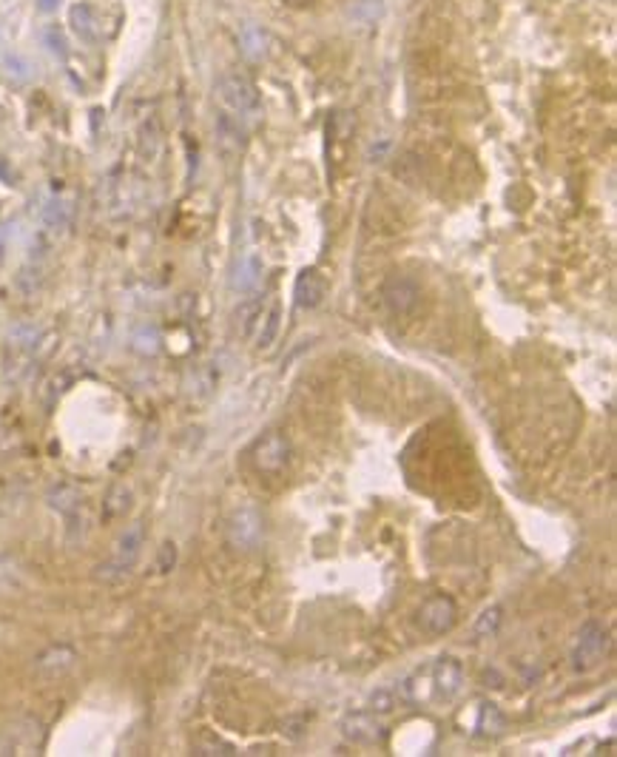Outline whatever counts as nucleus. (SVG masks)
<instances>
[{
    "label": "nucleus",
    "mask_w": 617,
    "mask_h": 757,
    "mask_svg": "<svg viewBox=\"0 0 617 757\" xmlns=\"http://www.w3.org/2000/svg\"><path fill=\"white\" fill-rule=\"evenodd\" d=\"M427 678H430V698L438 703L456 700L467 683L464 664L456 655H444V658L433 660V664L427 667Z\"/></svg>",
    "instance_id": "f257e3e1"
},
{
    "label": "nucleus",
    "mask_w": 617,
    "mask_h": 757,
    "mask_svg": "<svg viewBox=\"0 0 617 757\" xmlns=\"http://www.w3.org/2000/svg\"><path fill=\"white\" fill-rule=\"evenodd\" d=\"M217 98L222 100L225 109H231L233 114H240V117H253V114H259V109H262L256 86L240 72L222 75L217 80Z\"/></svg>",
    "instance_id": "f03ea898"
},
{
    "label": "nucleus",
    "mask_w": 617,
    "mask_h": 757,
    "mask_svg": "<svg viewBox=\"0 0 617 757\" xmlns=\"http://www.w3.org/2000/svg\"><path fill=\"white\" fill-rule=\"evenodd\" d=\"M456 624H458V604L449 596H433L416 612V627L427 638H441L447 632H453Z\"/></svg>",
    "instance_id": "7ed1b4c3"
},
{
    "label": "nucleus",
    "mask_w": 617,
    "mask_h": 757,
    "mask_svg": "<svg viewBox=\"0 0 617 757\" xmlns=\"http://www.w3.org/2000/svg\"><path fill=\"white\" fill-rule=\"evenodd\" d=\"M142 541H146V524L137 522V524H131L120 538H117L114 558L106 561V564L100 566L98 576H100V578H120V576H126V573L131 570V566H134L139 550H142Z\"/></svg>",
    "instance_id": "20e7f679"
},
{
    "label": "nucleus",
    "mask_w": 617,
    "mask_h": 757,
    "mask_svg": "<svg viewBox=\"0 0 617 757\" xmlns=\"http://www.w3.org/2000/svg\"><path fill=\"white\" fill-rule=\"evenodd\" d=\"M609 647V635L598 621H586L578 632V644L572 649V667L575 669H591L603 658Z\"/></svg>",
    "instance_id": "39448f33"
},
{
    "label": "nucleus",
    "mask_w": 617,
    "mask_h": 757,
    "mask_svg": "<svg viewBox=\"0 0 617 757\" xmlns=\"http://www.w3.org/2000/svg\"><path fill=\"white\" fill-rule=\"evenodd\" d=\"M262 535H265V527H262V515H259L253 507H242L231 515L228 522V541L233 544L236 550H256L259 544H262Z\"/></svg>",
    "instance_id": "423d86ee"
},
{
    "label": "nucleus",
    "mask_w": 617,
    "mask_h": 757,
    "mask_svg": "<svg viewBox=\"0 0 617 757\" xmlns=\"http://www.w3.org/2000/svg\"><path fill=\"white\" fill-rule=\"evenodd\" d=\"M291 453L293 451H291L288 436L279 433V430H271L253 444V464L262 472H279V470L288 467Z\"/></svg>",
    "instance_id": "0eeeda50"
},
{
    "label": "nucleus",
    "mask_w": 617,
    "mask_h": 757,
    "mask_svg": "<svg viewBox=\"0 0 617 757\" xmlns=\"http://www.w3.org/2000/svg\"><path fill=\"white\" fill-rule=\"evenodd\" d=\"M382 296H385V305L390 307L396 316H405V314H410L413 307L418 305L421 291L416 285V279H410V276H393V279L385 282Z\"/></svg>",
    "instance_id": "6e6552de"
},
{
    "label": "nucleus",
    "mask_w": 617,
    "mask_h": 757,
    "mask_svg": "<svg viewBox=\"0 0 617 757\" xmlns=\"http://www.w3.org/2000/svg\"><path fill=\"white\" fill-rule=\"evenodd\" d=\"M342 735L353 743H375L382 741L385 731L370 712H353L342 721Z\"/></svg>",
    "instance_id": "1a4fd4ad"
},
{
    "label": "nucleus",
    "mask_w": 617,
    "mask_h": 757,
    "mask_svg": "<svg viewBox=\"0 0 617 757\" xmlns=\"http://www.w3.org/2000/svg\"><path fill=\"white\" fill-rule=\"evenodd\" d=\"M75 660H77L75 649L57 644V647H49L46 652H40L37 660H35V667H37V672L55 678V675H63V672H68L71 667H75Z\"/></svg>",
    "instance_id": "9d476101"
},
{
    "label": "nucleus",
    "mask_w": 617,
    "mask_h": 757,
    "mask_svg": "<svg viewBox=\"0 0 617 757\" xmlns=\"http://www.w3.org/2000/svg\"><path fill=\"white\" fill-rule=\"evenodd\" d=\"M324 294H327V282L319 271L299 274V279H296V305L299 307H307V311H311V307L322 305Z\"/></svg>",
    "instance_id": "9b49d317"
},
{
    "label": "nucleus",
    "mask_w": 617,
    "mask_h": 757,
    "mask_svg": "<svg viewBox=\"0 0 617 757\" xmlns=\"http://www.w3.org/2000/svg\"><path fill=\"white\" fill-rule=\"evenodd\" d=\"M279 327H282V307H279V302H271V307H262L259 322L253 327V345H256V350H268L276 342V337H279Z\"/></svg>",
    "instance_id": "f8f14e48"
},
{
    "label": "nucleus",
    "mask_w": 617,
    "mask_h": 757,
    "mask_svg": "<svg viewBox=\"0 0 617 757\" xmlns=\"http://www.w3.org/2000/svg\"><path fill=\"white\" fill-rule=\"evenodd\" d=\"M46 502H49L52 510L63 513V515H71V513H77L83 507V490L77 484H71V482H57L49 487V493H46Z\"/></svg>",
    "instance_id": "ddd939ff"
},
{
    "label": "nucleus",
    "mask_w": 617,
    "mask_h": 757,
    "mask_svg": "<svg viewBox=\"0 0 617 757\" xmlns=\"http://www.w3.org/2000/svg\"><path fill=\"white\" fill-rule=\"evenodd\" d=\"M129 510H131V490H129L126 484H114V487L106 493L103 518H106V522H111V518H123Z\"/></svg>",
    "instance_id": "4468645a"
},
{
    "label": "nucleus",
    "mask_w": 617,
    "mask_h": 757,
    "mask_svg": "<svg viewBox=\"0 0 617 757\" xmlns=\"http://www.w3.org/2000/svg\"><path fill=\"white\" fill-rule=\"evenodd\" d=\"M262 307H265V299H248L240 305V311H236V327H240L242 337H253V327L259 322Z\"/></svg>",
    "instance_id": "2eb2a0df"
},
{
    "label": "nucleus",
    "mask_w": 617,
    "mask_h": 757,
    "mask_svg": "<svg viewBox=\"0 0 617 757\" xmlns=\"http://www.w3.org/2000/svg\"><path fill=\"white\" fill-rule=\"evenodd\" d=\"M68 17H71V29H75L83 40H94V35H98V26H94V12H91V6H86V4L71 6Z\"/></svg>",
    "instance_id": "dca6fc26"
},
{
    "label": "nucleus",
    "mask_w": 617,
    "mask_h": 757,
    "mask_svg": "<svg viewBox=\"0 0 617 757\" xmlns=\"http://www.w3.org/2000/svg\"><path fill=\"white\" fill-rule=\"evenodd\" d=\"M501 621H504V609L501 607H489V609H484L481 612V618L476 621V638H492L495 632H498V627H501Z\"/></svg>",
    "instance_id": "f3484780"
},
{
    "label": "nucleus",
    "mask_w": 617,
    "mask_h": 757,
    "mask_svg": "<svg viewBox=\"0 0 617 757\" xmlns=\"http://www.w3.org/2000/svg\"><path fill=\"white\" fill-rule=\"evenodd\" d=\"M194 754H217V757H228V754H236V749L220 738H213V735H202L197 743H194Z\"/></svg>",
    "instance_id": "a211bd4d"
},
{
    "label": "nucleus",
    "mask_w": 617,
    "mask_h": 757,
    "mask_svg": "<svg viewBox=\"0 0 617 757\" xmlns=\"http://www.w3.org/2000/svg\"><path fill=\"white\" fill-rule=\"evenodd\" d=\"M478 729H484L487 735H498V731L504 729V715L498 712V709H495V703H484V706H481Z\"/></svg>",
    "instance_id": "6ab92c4d"
},
{
    "label": "nucleus",
    "mask_w": 617,
    "mask_h": 757,
    "mask_svg": "<svg viewBox=\"0 0 617 757\" xmlns=\"http://www.w3.org/2000/svg\"><path fill=\"white\" fill-rule=\"evenodd\" d=\"M174 564H177V547H174L171 541H165L162 550H159V555H157V570H159V573H171Z\"/></svg>",
    "instance_id": "aec40b11"
},
{
    "label": "nucleus",
    "mask_w": 617,
    "mask_h": 757,
    "mask_svg": "<svg viewBox=\"0 0 617 757\" xmlns=\"http://www.w3.org/2000/svg\"><path fill=\"white\" fill-rule=\"evenodd\" d=\"M142 151H146L149 157L157 154V123L149 120L146 126H142Z\"/></svg>",
    "instance_id": "412c9836"
},
{
    "label": "nucleus",
    "mask_w": 617,
    "mask_h": 757,
    "mask_svg": "<svg viewBox=\"0 0 617 757\" xmlns=\"http://www.w3.org/2000/svg\"><path fill=\"white\" fill-rule=\"evenodd\" d=\"M46 220H49L52 225H66V220H68L66 205H63V202H52V208L46 211Z\"/></svg>",
    "instance_id": "4be33fe9"
},
{
    "label": "nucleus",
    "mask_w": 617,
    "mask_h": 757,
    "mask_svg": "<svg viewBox=\"0 0 617 757\" xmlns=\"http://www.w3.org/2000/svg\"><path fill=\"white\" fill-rule=\"evenodd\" d=\"M46 43H52V52H55V55H66V43H63V35H60L57 29L46 32Z\"/></svg>",
    "instance_id": "5701e85b"
},
{
    "label": "nucleus",
    "mask_w": 617,
    "mask_h": 757,
    "mask_svg": "<svg viewBox=\"0 0 617 757\" xmlns=\"http://www.w3.org/2000/svg\"><path fill=\"white\" fill-rule=\"evenodd\" d=\"M40 9H57V0H40Z\"/></svg>",
    "instance_id": "b1692460"
},
{
    "label": "nucleus",
    "mask_w": 617,
    "mask_h": 757,
    "mask_svg": "<svg viewBox=\"0 0 617 757\" xmlns=\"http://www.w3.org/2000/svg\"><path fill=\"white\" fill-rule=\"evenodd\" d=\"M288 4H293V6H304V4H311V0H288Z\"/></svg>",
    "instance_id": "393cba45"
}]
</instances>
